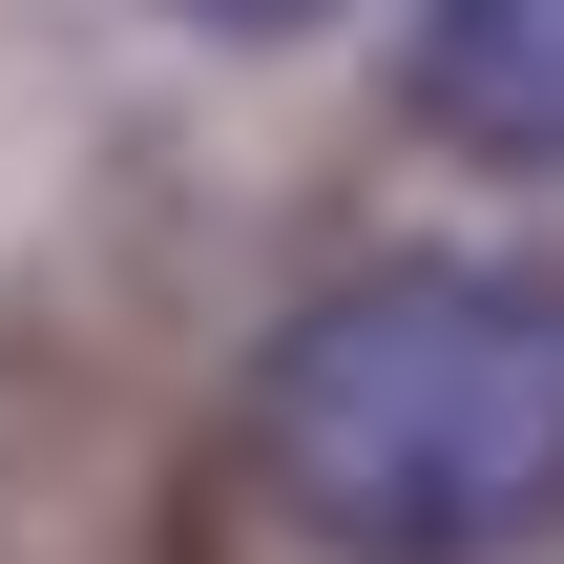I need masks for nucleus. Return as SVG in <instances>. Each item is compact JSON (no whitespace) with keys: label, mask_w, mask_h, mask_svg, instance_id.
<instances>
[{"label":"nucleus","mask_w":564,"mask_h":564,"mask_svg":"<svg viewBox=\"0 0 564 564\" xmlns=\"http://www.w3.org/2000/svg\"><path fill=\"white\" fill-rule=\"evenodd\" d=\"M251 481L335 564H523L564 544V272L377 251L251 356Z\"/></svg>","instance_id":"nucleus-1"},{"label":"nucleus","mask_w":564,"mask_h":564,"mask_svg":"<svg viewBox=\"0 0 564 564\" xmlns=\"http://www.w3.org/2000/svg\"><path fill=\"white\" fill-rule=\"evenodd\" d=\"M398 84L460 167H564V0H419Z\"/></svg>","instance_id":"nucleus-2"},{"label":"nucleus","mask_w":564,"mask_h":564,"mask_svg":"<svg viewBox=\"0 0 564 564\" xmlns=\"http://www.w3.org/2000/svg\"><path fill=\"white\" fill-rule=\"evenodd\" d=\"M167 21H209V42H314L335 0H167Z\"/></svg>","instance_id":"nucleus-3"}]
</instances>
